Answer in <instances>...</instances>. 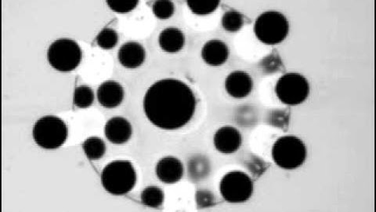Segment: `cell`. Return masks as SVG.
<instances>
[{
  "label": "cell",
  "mask_w": 376,
  "mask_h": 212,
  "mask_svg": "<svg viewBox=\"0 0 376 212\" xmlns=\"http://www.w3.org/2000/svg\"><path fill=\"white\" fill-rule=\"evenodd\" d=\"M97 44L102 49H113L119 42V35L115 30L111 28H104L96 38Z\"/></svg>",
  "instance_id": "603a6c76"
},
{
  "label": "cell",
  "mask_w": 376,
  "mask_h": 212,
  "mask_svg": "<svg viewBox=\"0 0 376 212\" xmlns=\"http://www.w3.org/2000/svg\"><path fill=\"white\" fill-rule=\"evenodd\" d=\"M33 133L34 141L40 147L56 149L66 142L69 129L63 120L55 116H46L36 121Z\"/></svg>",
  "instance_id": "277c9868"
},
{
  "label": "cell",
  "mask_w": 376,
  "mask_h": 212,
  "mask_svg": "<svg viewBox=\"0 0 376 212\" xmlns=\"http://www.w3.org/2000/svg\"><path fill=\"white\" fill-rule=\"evenodd\" d=\"M152 11L158 19H169L174 15L175 5L170 0H158L154 3Z\"/></svg>",
  "instance_id": "cb8c5ba5"
},
{
  "label": "cell",
  "mask_w": 376,
  "mask_h": 212,
  "mask_svg": "<svg viewBox=\"0 0 376 212\" xmlns=\"http://www.w3.org/2000/svg\"><path fill=\"white\" fill-rule=\"evenodd\" d=\"M195 199L199 208H209L214 205L215 198L211 191L199 190L196 193Z\"/></svg>",
  "instance_id": "4316f807"
},
{
  "label": "cell",
  "mask_w": 376,
  "mask_h": 212,
  "mask_svg": "<svg viewBox=\"0 0 376 212\" xmlns=\"http://www.w3.org/2000/svg\"><path fill=\"white\" fill-rule=\"evenodd\" d=\"M196 108L193 90L176 79L153 83L144 98V111L150 122L160 129H181L193 119Z\"/></svg>",
  "instance_id": "6da1fadb"
},
{
  "label": "cell",
  "mask_w": 376,
  "mask_h": 212,
  "mask_svg": "<svg viewBox=\"0 0 376 212\" xmlns=\"http://www.w3.org/2000/svg\"><path fill=\"white\" fill-rule=\"evenodd\" d=\"M307 150L300 138L288 136L277 139L272 148V158L281 168L293 170L304 165Z\"/></svg>",
  "instance_id": "5b68a950"
},
{
  "label": "cell",
  "mask_w": 376,
  "mask_h": 212,
  "mask_svg": "<svg viewBox=\"0 0 376 212\" xmlns=\"http://www.w3.org/2000/svg\"><path fill=\"white\" fill-rule=\"evenodd\" d=\"M288 32L287 18L279 11L264 12L256 18L254 24L256 38L267 45L281 44L287 38Z\"/></svg>",
  "instance_id": "3957f363"
},
{
  "label": "cell",
  "mask_w": 376,
  "mask_h": 212,
  "mask_svg": "<svg viewBox=\"0 0 376 212\" xmlns=\"http://www.w3.org/2000/svg\"><path fill=\"white\" fill-rule=\"evenodd\" d=\"M82 58V50L77 42L66 38L54 41L47 51L49 63L60 72L75 70L81 63Z\"/></svg>",
  "instance_id": "8992f818"
},
{
  "label": "cell",
  "mask_w": 376,
  "mask_h": 212,
  "mask_svg": "<svg viewBox=\"0 0 376 212\" xmlns=\"http://www.w3.org/2000/svg\"><path fill=\"white\" fill-rule=\"evenodd\" d=\"M188 171L190 179L199 181L208 177L211 172V163L204 156H194L188 161Z\"/></svg>",
  "instance_id": "e0dca14e"
},
{
  "label": "cell",
  "mask_w": 376,
  "mask_h": 212,
  "mask_svg": "<svg viewBox=\"0 0 376 212\" xmlns=\"http://www.w3.org/2000/svg\"><path fill=\"white\" fill-rule=\"evenodd\" d=\"M125 97V90L122 85L115 81L104 82L97 90V99L106 108H115L122 104Z\"/></svg>",
  "instance_id": "5bb4252c"
},
{
  "label": "cell",
  "mask_w": 376,
  "mask_h": 212,
  "mask_svg": "<svg viewBox=\"0 0 376 212\" xmlns=\"http://www.w3.org/2000/svg\"><path fill=\"white\" fill-rule=\"evenodd\" d=\"M222 197L229 203H244L254 193V183L249 175L243 172L227 173L220 184Z\"/></svg>",
  "instance_id": "ba28073f"
},
{
  "label": "cell",
  "mask_w": 376,
  "mask_h": 212,
  "mask_svg": "<svg viewBox=\"0 0 376 212\" xmlns=\"http://www.w3.org/2000/svg\"><path fill=\"white\" fill-rule=\"evenodd\" d=\"M158 42L163 51L171 54L177 53L183 49L185 44V36L180 28H166L160 33Z\"/></svg>",
  "instance_id": "2e32d148"
},
{
  "label": "cell",
  "mask_w": 376,
  "mask_h": 212,
  "mask_svg": "<svg viewBox=\"0 0 376 212\" xmlns=\"http://www.w3.org/2000/svg\"><path fill=\"white\" fill-rule=\"evenodd\" d=\"M275 92L277 98L284 104L297 106L309 96L310 84L304 76L291 72L279 79L276 84Z\"/></svg>",
  "instance_id": "52a82bcc"
},
{
  "label": "cell",
  "mask_w": 376,
  "mask_h": 212,
  "mask_svg": "<svg viewBox=\"0 0 376 212\" xmlns=\"http://www.w3.org/2000/svg\"><path fill=\"white\" fill-rule=\"evenodd\" d=\"M254 88V81L247 72L234 71L225 80V89L234 99H243L249 96Z\"/></svg>",
  "instance_id": "30bf717a"
},
{
  "label": "cell",
  "mask_w": 376,
  "mask_h": 212,
  "mask_svg": "<svg viewBox=\"0 0 376 212\" xmlns=\"http://www.w3.org/2000/svg\"><path fill=\"white\" fill-rule=\"evenodd\" d=\"M229 57V48L226 42L219 40H212L206 42L202 49V58L211 66H220L227 63Z\"/></svg>",
  "instance_id": "9a60e30c"
},
{
  "label": "cell",
  "mask_w": 376,
  "mask_h": 212,
  "mask_svg": "<svg viewBox=\"0 0 376 212\" xmlns=\"http://www.w3.org/2000/svg\"><path fill=\"white\" fill-rule=\"evenodd\" d=\"M187 4L194 15L205 16L217 10L220 2L217 0H189Z\"/></svg>",
  "instance_id": "44dd1931"
},
{
  "label": "cell",
  "mask_w": 376,
  "mask_h": 212,
  "mask_svg": "<svg viewBox=\"0 0 376 212\" xmlns=\"http://www.w3.org/2000/svg\"><path fill=\"white\" fill-rule=\"evenodd\" d=\"M83 149L85 154L90 161H97L106 154L107 147L103 139L98 137H90L83 142Z\"/></svg>",
  "instance_id": "ac0fdd59"
},
{
  "label": "cell",
  "mask_w": 376,
  "mask_h": 212,
  "mask_svg": "<svg viewBox=\"0 0 376 212\" xmlns=\"http://www.w3.org/2000/svg\"><path fill=\"white\" fill-rule=\"evenodd\" d=\"M156 172L163 184H175L183 177V165L177 157L165 156L157 163Z\"/></svg>",
  "instance_id": "8fae6325"
},
{
  "label": "cell",
  "mask_w": 376,
  "mask_h": 212,
  "mask_svg": "<svg viewBox=\"0 0 376 212\" xmlns=\"http://www.w3.org/2000/svg\"><path fill=\"white\" fill-rule=\"evenodd\" d=\"M244 22L243 15L236 10H227L222 17V26L231 33L238 32L243 27Z\"/></svg>",
  "instance_id": "ffe728a7"
},
{
  "label": "cell",
  "mask_w": 376,
  "mask_h": 212,
  "mask_svg": "<svg viewBox=\"0 0 376 212\" xmlns=\"http://www.w3.org/2000/svg\"><path fill=\"white\" fill-rule=\"evenodd\" d=\"M108 7L117 14H128L137 8L138 0H108Z\"/></svg>",
  "instance_id": "d4e9b609"
},
{
  "label": "cell",
  "mask_w": 376,
  "mask_h": 212,
  "mask_svg": "<svg viewBox=\"0 0 376 212\" xmlns=\"http://www.w3.org/2000/svg\"><path fill=\"white\" fill-rule=\"evenodd\" d=\"M286 117H288V114L285 113L284 111H277L273 114L272 120L274 126L279 127L281 129H283L284 126H288V120L282 119Z\"/></svg>",
  "instance_id": "83f0119b"
},
{
  "label": "cell",
  "mask_w": 376,
  "mask_h": 212,
  "mask_svg": "<svg viewBox=\"0 0 376 212\" xmlns=\"http://www.w3.org/2000/svg\"><path fill=\"white\" fill-rule=\"evenodd\" d=\"M261 68L265 74H274V72H277L281 70L282 66V63L281 58L277 52H273L265 58L260 64Z\"/></svg>",
  "instance_id": "484cf974"
},
{
  "label": "cell",
  "mask_w": 376,
  "mask_h": 212,
  "mask_svg": "<svg viewBox=\"0 0 376 212\" xmlns=\"http://www.w3.org/2000/svg\"><path fill=\"white\" fill-rule=\"evenodd\" d=\"M145 47L138 42H127L118 52V59L123 67L137 69L145 62Z\"/></svg>",
  "instance_id": "4fadbf2b"
},
{
  "label": "cell",
  "mask_w": 376,
  "mask_h": 212,
  "mask_svg": "<svg viewBox=\"0 0 376 212\" xmlns=\"http://www.w3.org/2000/svg\"><path fill=\"white\" fill-rule=\"evenodd\" d=\"M141 202L147 207L157 209L164 202V192L157 186H149L141 193Z\"/></svg>",
  "instance_id": "d6986e66"
},
{
  "label": "cell",
  "mask_w": 376,
  "mask_h": 212,
  "mask_svg": "<svg viewBox=\"0 0 376 212\" xmlns=\"http://www.w3.org/2000/svg\"><path fill=\"white\" fill-rule=\"evenodd\" d=\"M94 101L95 93L86 85L79 86L74 92L73 103L79 108H88L92 106Z\"/></svg>",
  "instance_id": "7402d4cb"
},
{
  "label": "cell",
  "mask_w": 376,
  "mask_h": 212,
  "mask_svg": "<svg viewBox=\"0 0 376 212\" xmlns=\"http://www.w3.org/2000/svg\"><path fill=\"white\" fill-rule=\"evenodd\" d=\"M213 143L220 153L231 154L237 152L241 147L243 137L241 133L236 127H222L215 132Z\"/></svg>",
  "instance_id": "9c48e42d"
},
{
  "label": "cell",
  "mask_w": 376,
  "mask_h": 212,
  "mask_svg": "<svg viewBox=\"0 0 376 212\" xmlns=\"http://www.w3.org/2000/svg\"><path fill=\"white\" fill-rule=\"evenodd\" d=\"M101 184L111 195H125L137 184L138 175L133 163L129 161H114L103 169Z\"/></svg>",
  "instance_id": "7a4b0ae2"
},
{
  "label": "cell",
  "mask_w": 376,
  "mask_h": 212,
  "mask_svg": "<svg viewBox=\"0 0 376 212\" xmlns=\"http://www.w3.org/2000/svg\"><path fill=\"white\" fill-rule=\"evenodd\" d=\"M104 134L110 142L115 145L126 143L133 134V127L129 121L122 117L111 118L104 127Z\"/></svg>",
  "instance_id": "7c38bea8"
}]
</instances>
